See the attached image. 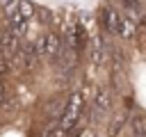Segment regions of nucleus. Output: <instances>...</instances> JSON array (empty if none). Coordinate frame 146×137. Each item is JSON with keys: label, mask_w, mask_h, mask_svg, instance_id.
<instances>
[{"label": "nucleus", "mask_w": 146, "mask_h": 137, "mask_svg": "<svg viewBox=\"0 0 146 137\" xmlns=\"http://www.w3.org/2000/svg\"><path fill=\"white\" fill-rule=\"evenodd\" d=\"M5 14H7V27L14 30L16 34H23L36 14V7L27 0H11V2H7Z\"/></svg>", "instance_id": "f257e3e1"}, {"label": "nucleus", "mask_w": 146, "mask_h": 137, "mask_svg": "<svg viewBox=\"0 0 146 137\" xmlns=\"http://www.w3.org/2000/svg\"><path fill=\"white\" fill-rule=\"evenodd\" d=\"M84 91H75V94H71V98L66 100V105H64V110H62V119H59V130L66 135L71 128H75L78 126V121H80V116H82V110H84Z\"/></svg>", "instance_id": "f03ea898"}, {"label": "nucleus", "mask_w": 146, "mask_h": 137, "mask_svg": "<svg viewBox=\"0 0 146 137\" xmlns=\"http://www.w3.org/2000/svg\"><path fill=\"white\" fill-rule=\"evenodd\" d=\"M36 43V50H39V57H46V59H52L57 53H59V48H62V37L55 32V30H48L43 37H39V41H34Z\"/></svg>", "instance_id": "7ed1b4c3"}, {"label": "nucleus", "mask_w": 146, "mask_h": 137, "mask_svg": "<svg viewBox=\"0 0 146 137\" xmlns=\"http://www.w3.org/2000/svg\"><path fill=\"white\" fill-rule=\"evenodd\" d=\"M18 37H21V34H16V32L9 30V27H5V30L0 32V55H2V57H14V55H16V50L21 48Z\"/></svg>", "instance_id": "20e7f679"}, {"label": "nucleus", "mask_w": 146, "mask_h": 137, "mask_svg": "<svg viewBox=\"0 0 146 137\" xmlns=\"http://www.w3.org/2000/svg\"><path fill=\"white\" fill-rule=\"evenodd\" d=\"M119 21H121V16H119V11L114 9V7H103V11H100V23H103V27L110 32V34H116V30H119Z\"/></svg>", "instance_id": "39448f33"}, {"label": "nucleus", "mask_w": 146, "mask_h": 137, "mask_svg": "<svg viewBox=\"0 0 146 137\" xmlns=\"http://www.w3.org/2000/svg\"><path fill=\"white\" fill-rule=\"evenodd\" d=\"M110 105H112L110 91L107 89H98L96 96H94V119H100L105 112H110Z\"/></svg>", "instance_id": "423d86ee"}, {"label": "nucleus", "mask_w": 146, "mask_h": 137, "mask_svg": "<svg viewBox=\"0 0 146 137\" xmlns=\"http://www.w3.org/2000/svg\"><path fill=\"white\" fill-rule=\"evenodd\" d=\"M125 121H128V116H125L123 112H116V114L110 119V123H107V135H110V137H116V135L123 130Z\"/></svg>", "instance_id": "0eeeda50"}, {"label": "nucleus", "mask_w": 146, "mask_h": 137, "mask_svg": "<svg viewBox=\"0 0 146 137\" xmlns=\"http://www.w3.org/2000/svg\"><path fill=\"white\" fill-rule=\"evenodd\" d=\"M130 130H132V137H146V116L135 114L130 121Z\"/></svg>", "instance_id": "6e6552de"}, {"label": "nucleus", "mask_w": 146, "mask_h": 137, "mask_svg": "<svg viewBox=\"0 0 146 137\" xmlns=\"http://www.w3.org/2000/svg\"><path fill=\"white\" fill-rule=\"evenodd\" d=\"M116 34L123 37V39H130V37L135 34V21H132V18H121V21H119Z\"/></svg>", "instance_id": "1a4fd4ad"}, {"label": "nucleus", "mask_w": 146, "mask_h": 137, "mask_svg": "<svg viewBox=\"0 0 146 137\" xmlns=\"http://www.w3.org/2000/svg\"><path fill=\"white\" fill-rule=\"evenodd\" d=\"M141 5H144V0H123V7L130 14H139L141 11Z\"/></svg>", "instance_id": "9d476101"}, {"label": "nucleus", "mask_w": 146, "mask_h": 137, "mask_svg": "<svg viewBox=\"0 0 146 137\" xmlns=\"http://www.w3.org/2000/svg\"><path fill=\"white\" fill-rule=\"evenodd\" d=\"M7 71H9V64H7V57H2V55H0V80L5 78V73H7Z\"/></svg>", "instance_id": "9b49d317"}, {"label": "nucleus", "mask_w": 146, "mask_h": 137, "mask_svg": "<svg viewBox=\"0 0 146 137\" xmlns=\"http://www.w3.org/2000/svg\"><path fill=\"white\" fill-rule=\"evenodd\" d=\"M5 96H7V89H5V82L0 80V103H5Z\"/></svg>", "instance_id": "f8f14e48"}]
</instances>
